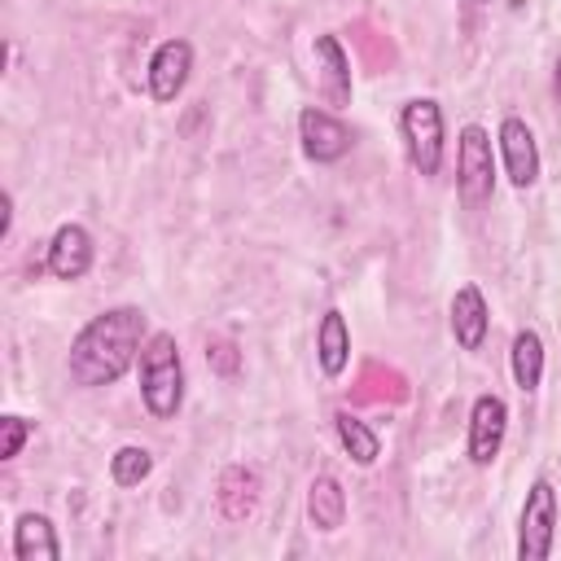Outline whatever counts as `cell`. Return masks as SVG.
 I'll use <instances>...</instances> for the list:
<instances>
[{"label":"cell","mask_w":561,"mask_h":561,"mask_svg":"<svg viewBox=\"0 0 561 561\" xmlns=\"http://www.w3.org/2000/svg\"><path fill=\"white\" fill-rule=\"evenodd\" d=\"M140 346H145V311L110 307L79 329V337L70 342V355H66V373L75 386H88V390L110 386L131 368Z\"/></svg>","instance_id":"cell-1"},{"label":"cell","mask_w":561,"mask_h":561,"mask_svg":"<svg viewBox=\"0 0 561 561\" xmlns=\"http://www.w3.org/2000/svg\"><path fill=\"white\" fill-rule=\"evenodd\" d=\"M140 399L158 421L175 416L184 403V364L171 333H153L140 346Z\"/></svg>","instance_id":"cell-2"},{"label":"cell","mask_w":561,"mask_h":561,"mask_svg":"<svg viewBox=\"0 0 561 561\" xmlns=\"http://www.w3.org/2000/svg\"><path fill=\"white\" fill-rule=\"evenodd\" d=\"M399 131H403L412 167L421 175H438V167H443V110H438V101H430V96L408 101L399 114Z\"/></svg>","instance_id":"cell-3"},{"label":"cell","mask_w":561,"mask_h":561,"mask_svg":"<svg viewBox=\"0 0 561 561\" xmlns=\"http://www.w3.org/2000/svg\"><path fill=\"white\" fill-rule=\"evenodd\" d=\"M552 535H557V491L548 478H535L522 504V522H517V557L543 561L552 552Z\"/></svg>","instance_id":"cell-4"},{"label":"cell","mask_w":561,"mask_h":561,"mask_svg":"<svg viewBox=\"0 0 561 561\" xmlns=\"http://www.w3.org/2000/svg\"><path fill=\"white\" fill-rule=\"evenodd\" d=\"M456 184H460V197L469 206H482L495 188V158H491V136L469 123L460 131V145H456Z\"/></svg>","instance_id":"cell-5"},{"label":"cell","mask_w":561,"mask_h":561,"mask_svg":"<svg viewBox=\"0 0 561 561\" xmlns=\"http://www.w3.org/2000/svg\"><path fill=\"white\" fill-rule=\"evenodd\" d=\"M298 140H302V153L311 162H337L351 153V127L337 114L316 110V105H307L298 114Z\"/></svg>","instance_id":"cell-6"},{"label":"cell","mask_w":561,"mask_h":561,"mask_svg":"<svg viewBox=\"0 0 561 561\" xmlns=\"http://www.w3.org/2000/svg\"><path fill=\"white\" fill-rule=\"evenodd\" d=\"M504 430H508V408L500 394H478L469 408V460L473 465H491L504 447Z\"/></svg>","instance_id":"cell-7"},{"label":"cell","mask_w":561,"mask_h":561,"mask_svg":"<svg viewBox=\"0 0 561 561\" xmlns=\"http://www.w3.org/2000/svg\"><path fill=\"white\" fill-rule=\"evenodd\" d=\"M188 70H193V44L188 39H162L158 53L149 57V96L175 101L188 83Z\"/></svg>","instance_id":"cell-8"},{"label":"cell","mask_w":561,"mask_h":561,"mask_svg":"<svg viewBox=\"0 0 561 561\" xmlns=\"http://www.w3.org/2000/svg\"><path fill=\"white\" fill-rule=\"evenodd\" d=\"M495 140H500V158H504L508 180L517 188H530L539 180V145H535V131L522 118H504Z\"/></svg>","instance_id":"cell-9"},{"label":"cell","mask_w":561,"mask_h":561,"mask_svg":"<svg viewBox=\"0 0 561 561\" xmlns=\"http://www.w3.org/2000/svg\"><path fill=\"white\" fill-rule=\"evenodd\" d=\"M44 263H48V272L57 280L88 276V267H92V232L83 224H61L53 232V241H48V259Z\"/></svg>","instance_id":"cell-10"},{"label":"cell","mask_w":561,"mask_h":561,"mask_svg":"<svg viewBox=\"0 0 561 561\" xmlns=\"http://www.w3.org/2000/svg\"><path fill=\"white\" fill-rule=\"evenodd\" d=\"M259 491H263L259 469H250V465H228V469L219 473V482H215L219 517H224V522H245V517L259 508Z\"/></svg>","instance_id":"cell-11"},{"label":"cell","mask_w":561,"mask_h":561,"mask_svg":"<svg viewBox=\"0 0 561 561\" xmlns=\"http://www.w3.org/2000/svg\"><path fill=\"white\" fill-rule=\"evenodd\" d=\"M316 88H320L324 105H333V110L351 105V61L333 35H316Z\"/></svg>","instance_id":"cell-12"},{"label":"cell","mask_w":561,"mask_h":561,"mask_svg":"<svg viewBox=\"0 0 561 561\" xmlns=\"http://www.w3.org/2000/svg\"><path fill=\"white\" fill-rule=\"evenodd\" d=\"M486 329H491V311H486V298L478 285H460L456 298H451V337L460 351H478L486 342Z\"/></svg>","instance_id":"cell-13"},{"label":"cell","mask_w":561,"mask_h":561,"mask_svg":"<svg viewBox=\"0 0 561 561\" xmlns=\"http://www.w3.org/2000/svg\"><path fill=\"white\" fill-rule=\"evenodd\" d=\"M316 359L324 368V377H342L346 364H351V329L342 320L337 307H329L320 316V329H316Z\"/></svg>","instance_id":"cell-14"},{"label":"cell","mask_w":561,"mask_h":561,"mask_svg":"<svg viewBox=\"0 0 561 561\" xmlns=\"http://www.w3.org/2000/svg\"><path fill=\"white\" fill-rule=\"evenodd\" d=\"M13 557L18 561H57L61 557V543H57V530L44 513H22L18 526H13Z\"/></svg>","instance_id":"cell-15"},{"label":"cell","mask_w":561,"mask_h":561,"mask_svg":"<svg viewBox=\"0 0 561 561\" xmlns=\"http://www.w3.org/2000/svg\"><path fill=\"white\" fill-rule=\"evenodd\" d=\"M307 517H311L316 530H337L346 522V491H342V482L333 473L311 478V486H307Z\"/></svg>","instance_id":"cell-16"},{"label":"cell","mask_w":561,"mask_h":561,"mask_svg":"<svg viewBox=\"0 0 561 561\" xmlns=\"http://www.w3.org/2000/svg\"><path fill=\"white\" fill-rule=\"evenodd\" d=\"M508 355H513V381L522 390H539V381H543V337L535 329H522L513 337Z\"/></svg>","instance_id":"cell-17"},{"label":"cell","mask_w":561,"mask_h":561,"mask_svg":"<svg viewBox=\"0 0 561 561\" xmlns=\"http://www.w3.org/2000/svg\"><path fill=\"white\" fill-rule=\"evenodd\" d=\"M333 425H337V438H342V447L351 451L355 465H373V460H377L381 443H377V434H373L359 416H351V412H333Z\"/></svg>","instance_id":"cell-18"},{"label":"cell","mask_w":561,"mask_h":561,"mask_svg":"<svg viewBox=\"0 0 561 561\" xmlns=\"http://www.w3.org/2000/svg\"><path fill=\"white\" fill-rule=\"evenodd\" d=\"M149 469H153V456H149L145 447H118V451L110 456V478H114L118 486H140V482L149 478Z\"/></svg>","instance_id":"cell-19"},{"label":"cell","mask_w":561,"mask_h":561,"mask_svg":"<svg viewBox=\"0 0 561 561\" xmlns=\"http://www.w3.org/2000/svg\"><path fill=\"white\" fill-rule=\"evenodd\" d=\"M0 460H13L18 451H22V443H26V434H31V421H22V416H0Z\"/></svg>","instance_id":"cell-20"},{"label":"cell","mask_w":561,"mask_h":561,"mask_svg":"<svg viewBox=\"0 0 561 561\" xmlns=\"http://www.w3.org/2000/svg\"><path fill=\"white\" fill-rule=\"evenodd\" d=\"M9 228H13V197L4 193V219H0V237H9Z\"/></svg>","instance_id":"cell-21"},{"label":"cell","mask_w":561,"mask_h":561,"mask_svg":"<svg viewBox=\"0 0 561 561\" xmlns=\"http://www.w3.org/2000/svg\"><path fill=\"white\" fill-rule=\"evenodd\" d=\"M552 92H557V101H561V57H557V75H552Z\"/></svg>","instance_id":"cell-22"}]
</instances>
